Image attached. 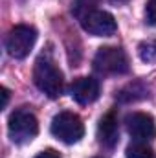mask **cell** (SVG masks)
I'll return each instance as SVG.
<instances>
[{
	"mask_svg": "<svg viewBox=\"0 0 156 158\" xmlns=\"http://www.w3.org/2000/svg\"><path fill=\"white\" fill-rule=\"evenodd\" d=\"M50 131L59 142L72 145V143H77L84 136V123L74 112H59L51 119Z\"/></svg>",
	"mask_w": 156,
	"mask_h": 158,
	"instance_id": "obj_3",
	"label": "cell"
},
{
	"mask_svg": "<svg viewBox=\"0 0 156 158\" xmlns=\"http://www.w3.org/2000/svg\"><path fill=\"white\" fill-rule=\"evenodd\" d=\"M97 4H99V0H76L74 2V15L79 19V22L88 15V13H92V11H96L97 9Z\"/></svg>",
	"mask_w": 156,
	"mask_h": 158,
	"instance_id": "obj_11",
	"label": "cell"
},
{
	"mask_svg": "<svg viewBox=\"0 0 156 158\" xmlns=\"http://www.w3.org/2000/svg\"><path fill=\"white\" fill-rule=\"evenodd\" d=\"M127 158H154L153 149L145 143V142H134L127 147L125 151Z\"/></svg>",
	"mask_w": 156,
	"mask_h": 158,
	"instance_id": "obj_10",
	"label": "cell"
},
{
	"mask_svg": "<svg viewBox=\"0 0 156 158\" xmlns=\"http://www.w3.org/2000/svg\"><path fill=\"white\" fill-rule=\"evenodd\" d=\"M145 22L156 26V0H149L145 4Z\"/></svg>",
	"mask_w": 156,
	"mask_h": 158,
	"instance_id": "obj_12",
	"label": "cell"
},
{
	"mask_svg": "<svg viewBox=\"0 0 156 158\" xmlns=\"http://www.w3.org/2000/svg\"><path fill=\"white\" fill-rule=\"evenodd\" d=\"M117 140H119L117 118L114 112H109V114H105L103 118L99 119V125H97V142L103 147L112 149V147L117 145Z\"/></svg>",
	"mask_w": 156,
	"mask_h": 158,
	"instance_id": "obj_9",
	"label": "cell"
},
{
	"mask_svg": "<svg viewBox=\"0 0 156 158\" xmlns=\"http://www.w3.org/2000/svg\"><path fill=\"white\" fill-rule=\"evenodd\" d=\"M127 131L136 142H149L156 136V123L151 114L145 112H132L129 114L127 119Z\"/></svg>",
	"mask_w": 156,
	"mask_h": 158,
	"instance_id": "obj_7",
	"label": "cell"
},
{
	"mask_svg": "<svg viewBox=\"0 0 156 158\" xmlns=\"http://www.w3.org/2000/svg\"><path fill=\"white\" fill-rule=\"evenodd\" d=\"M154 50H156V48H154Z\"/></svg>",
	"mask_w": 156,
	"mask_h": 158,
	"instance_id": "obj_16",
	"label": "cell"
},
{
	"mask_svg": "<svg viewBox=\"0 0 156 158\" xmlns=\"http://www.w3.org/2000/svg\"><path fill=\"white\" fill-rule=\"evenodd\" d=\"M7 101H9V90L6 86H2V109L7 107Z\"/></svg>",
	"mask_w": 156,
	"mask_h": 158,
	"instance_id": "obj_14",
	"label": "cell"
},
{
	"mask_svg": "<svg viewBox=\"0 0 156 158\" xmlns=\"http://www.w3.org/2000/svg\"><path fill=\"white\" fill-rule=\"evenodd\" d=\"M81 26H83L84 31H88L94 37H110L117 30L114 17L107 11H101V9H96V11L88 13L81 20Z\"/></svg>",
	"mask_w": 156,
	"mask_h": 158,
	"instance_id": "obj_6",
	"label": "cell"
},
{
	"mask_svg": "<svg viewBox=\"0 0 156 158\" xmlns=\"http://www.w3.org/2000/svg\"><path fill=\"white\" fill-rule=\"evenodd\" d=\"M33 81L37 85L40 92H44L48 98L55 99L63 94L64 88V79H63V72L50 61L40 57L39 61L35 63L33 68Z\"/></svg>",
	"mask_w": 156,
	"mask_h": 158,
	"instance_id": "obj_1",
	"label": "cell"
},
{
	"mask_svg": "<svg viewBox=\"0 0 156 158\" xmlns=\"http://www.w3.org/2000/svg\"><path fill=\"white\" fill-rule=\"evenodd\" d=\"M117 2H125V0H117Z\"/></svg>",
	"mask_w": 156,
	"mask_h": 158,
	"instance_id": "obj_15",
	"label": "cell"
},
{
	"mask_svg": "<svg viewBox=\"0 0 156 158\" xmlns=\"http://www.w3.org/2000/svg\"><path fill=\"white\" fill-rule=\"evenodd\" d=\"M72 98L77 101L79 105H88L94 103L99 98V81L94 77H77L74 79L70 86Z\"/></svg>",
	"mask_w": 156,
	"mask_h": 158,
	"instance_id": "obj_8",
	"label": "cell"
},
{
	"mask_svg": "<svg viewBox=\"0 0 156 158\" xmlns=\"http://www.w3.org/2000/svg\"><path fill=\"white\" fill-rule=\"evenodd\" d=\"M35 158H63L57 151H53V149H46V151H42V153H39Z\"/></svg>",
	"mask_w": 156,
	"mask_h": 158,
	"instance_id": "obj_13",
	"label": "cell"
},
{
	"mask_svg": "<svg viewBox=\"0 0 156 158\" xmlns=\"http://www.w3.org/2000/svg\"><path fill=\"white\" fill-rule=\"evenodd\" d=\"M37 132H39V121L33 112L26 109H18L9 116L7 134L13 143H18V145L28 143L37 136Z\"/></svg>",
	"mask_w": 156,
	"mask_h": 158,
	"instance_id": "obj_2",
	"label": "cell"
},
{
	"mask_svg": "<svg viewBox=\"0 0 156 158\" xmlns=\"http://www.w3.org/2000/svg\"><path fill=\"white\" fill-rule=\"evenodd\" d=\"M94 68L99 74L107 76H121L129 72L127 53L117 46H103L97 50L94 57Z\"/></svg>",
	"mask_w": 156,
	"mask_h": 158,
	"instance_id": "obj_4",
	"label": "cell"
},
{
	"mask_svg": "<svg viewBox=\"0 0 156 158\" xmlns=\"http://www.w3.org/2000/svg\"><path fill=\"white\" fill-rule=\"evenodd\" d=\"M37 40V30L28 24H18L11 28L6 39V50L13 59H24L30 55Z\"/></svg>",
	"mask_w": 156,
	"mask_h": 158,
	"instance_id": "obj_5",
	"label": "cell"
}]
</instances>
